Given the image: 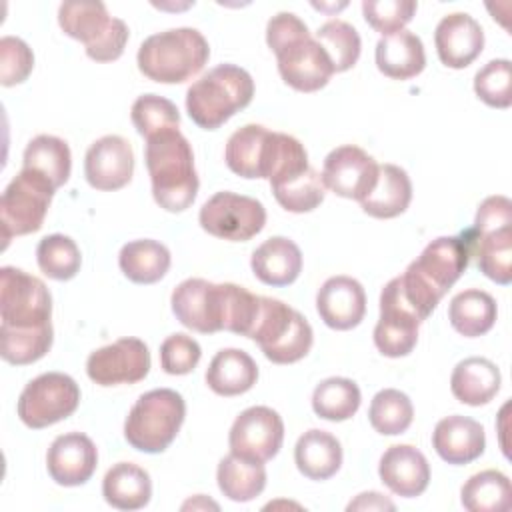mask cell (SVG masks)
Masks as SVG:
<instances>
[{
	"label": "cell",
	"instance_id": "1",
	"mask_svg": "<svg viewBox=\"0 0 512 512\" xmlns=\"http://www.w3.org/2000/svg\"><path fill=\"white\" fill-rule=\"evenodd\" d=\"M470 262L466 240L458 236H440L432 240L422 254L398 278L404 300L424 322L438 306L442 296L464 274Z\"/></svg>",
	"mask_w": 512,
	"mask_h": 512
},
{
	"label": "cell",
	"instance_id": "2",
	"mask_svg": "<svg viewBox=\"0 0 512 512\" xmlns=\"http://www.w3.org/2000/svg\"><path fill=\"white\" fill-rule=\"evenodd\" d=\"M146 168L156 204L168 212H184L198 194V174L190 142L178 128L146 138Z\"/></svg>",
	"mask_w": 512,
	"mask_h": 512
},
{
	"label": "cell",
	"instance_id": "3",
	"mask_svg": "<svg viewBox=\"0 0 512 512\" xmlns=\"http://www.w3.org/2000/svg\"><path fill=\"white\" fill-rule=\"evenodd\" d=\"M210 58V46L196 28H172L148 36L138 48V70L160 84L196 76Z\"/></svg>",
	"mask_w": 512,
	"mask_h": 512
},
{
	"label": "cell",
	"instance_id": "4",
	"mask_svg": "<svg viewBox=\"0 0 512 512\" xmlns=\"http://www.w3.org/2000/svg\"><path fill=\"white\" fill-rule=\"evenodd\" d=\"M254 96L252 76L236 64H218L192 82L186 92V110L192 122L204 130H216Z\"/></svg>",
	"mask_w": 512,
	"mask_h": 512
},
{
	"label": "cell",
	"instance_id": "5",
	"mask_svg": "<svg viewBox=\"0 0 512 512\" xmlns=\"http://www.w3.org/2000/svg\"><path fill=\"white\" fill-rule=\"evenodd\" d=\"M184 416L186 404L176 390H150L130 408L124 422V438L140 452H164L180 432Z\"/></svg>",
	"mask_w": 512,
	"mask_h": 512
},
{
	"label": "cell",
	"instance_id": "6",
	"mask_svg": "<svg viewBox=\"0 0 512 512\" xmlns=\"http://www.w3.org/2000/svg\"><path fill=\"white\" fill-rule=\"evenodd\" d=\"M248 338L260 346L270 362L292 364L310 352L314 334L298 310L282 300L260 296V312Z\"/></svg>",
	"mask_w": 512,
	"mask_h": 512
},
{
	"label": "cell",
	"instance_id": "7",
	"mask_svg": "<svg viewBox=\"0 0 512 512\" xmlns=\"http://www.w3.org/2000/svg\"><path fill=\"white\" fill-rule=\"evenodd\" d=\"M58 24L64 34L82 42L86 56L96 62L118 60L128 42V26L112 18L102 2H62Z\"/></svg>",
	"mask_w": 512,
	"mask_h": 512
},
{
	"label": "cell",
	"instance_id": "8",
	"mask_svg": "<svg viewBox=\"0 0 512 512\" xmlns=\"http://www.w3.org/2000/svg\"><path fill=\"white\" fill-rule=\"evenodd\" d=\"M54 196V186L40 174L22 168L6 186L0 200L4 248L14 236L38 232Z\"/></svg>",
	"mask_w": 512,
	"mask_h": 512
},
{
	"label": "cell",
	"instance_id": "9",
	"mask_svg": "<svg viewBox=\"0 0 512 512\" xmlns=\"http://www.w3.org/2000/svg\"><path fill=\"white\" fill-rule=\"evenodd\" d=\"M52 296L46 284L14 266L0 268V326L42 328L50 326Z\"/></svg>",
	"mask_w": 512,
	"mask_h": 512
},
{
	"label": "cell",
	"instance_id": "10",
	"mask_svg": "<svg viewBox=\"0 0 512 512\" xmlns=\"http://www.w3.org/2000/svg\"><path fill=\"white\" fill-rule=\"evenodd\" d=\"M80 388L68 374L46 372L30 380L20 392L18 418L34 430L52 426L76 412Z\"/></svg>",
	"mask_w": 512,
	"mask_h": 512
},
{
	"label": "cell",
	"instance_id": "11",
	"mask_svg": "<svg viewBox=\"0 0 512 512\" xmlns=\"http://www.w3.org/2000/svg\"><path fill=\"white\" fill-rule=\"evenodd\" d=\"M198 222L216 238L246 242L264 228L266 208L256 198L224 190L202 204Z\"/></svg>",
	"mask_w": 512,
	"mask_h": 512
},
{
	"label": "cell",
	"instance_id": "12",
	"mask_svg": "<svg viewBox=\"0 0 512 512\" xmlns=\"http://www.w3.org/2000/svg\"><path fill=\"white\" fill-rule=\"evenodd\" d=\"M228 282L214 284L204 278H188L180 282L170 298L176 320L200 334L224 330L226 322Z\"/></svg>",
	"mask_w": 512,
	"mask_h": 512
},
{
	"label": "cell",
	"instance_id": "13",
	"mask_svg": "<svg viewBox=\"0 0 512 512\" xmlns=\"http://www.w3.org/2000/svg\"><path fill=\"white\" fill-rule=\"evenodd\" d=\"M418 314L400 292L398 278H392L380 294V318L374 328V344L388 358L408 356L418 342Z\"/></svg>",
	"mask_w": 512,
	"mask_h": 512
},
{
	"label": "cell",
	"instance_id": "14",
	"mask_svg": "<svg viewBox=\"0 0 512 512\" xmlns=\"http://www.w3.org/2000/svg\"><path fill=\"white\" fill-rule=\"evenodd\" d=\"M284 440V422L280 414L268 406H252L234 420L228 444L230 452L254 462L274 458Z\"/></svg>",
	"mask_w": 512,
	"mask_h": 512
},
{
	"label": "cell",
	"instance_id": "15",
	"mask_svg": "<svg viewBox=\"0 0 512 512\" xmlns=\"http://www.w3.org/2000/svg\"><path fill=\"white\" fill-rule=\"evenodd\" d=\"M150 372V352L140 338H120L94 350L86 360V374L98 386L136 384Z\"/></svg>",
	"mask_w": 512,
	"mask_h": 512
},
{
	"label": "cell",
	"instance_id": "16",
	"mask_svg": "<svg viewBox=\"0 0 512 512\" xmlns=\"http://www.w3.org/2000/svg\"><path fill=\"white\" fill-rule=\"evenodd\" d=\"M380 164L354 144L334 148L322 166V182L336 196L362 202L378 180Z\"/></svg>",
	"mask_w": 512,
	"mask_h": 512
},
{
	"label": "cell",
	"instance_id": "17",
	"mask_svg": "<svg viewBox=\"0 0 512 512\" xmlns=\"http://www.w3.org/2000/svg\"><path fill=\"white\" fill-rule=\"evenodd\" d=\"M280 132H270L260 124L238 128L226 142V166L242 178H270L278 156Z\"/></svg>",
	"mask_w": 512,
	"mask_h": 512
},
{
	"label": "cell",
	"instance_id": "18",
	"mask_svg": "<svg viewBox=\"0 0 512 512\" xmlns=\"http://www.w3.org/2000/svg\"><path fill=\"white\" fill-rule=\"evenodd\" d=\"M134 174V152L126 138L108 134L90 144L84 156L88 184L102 192L124 188Z\"/></svg>",
	"mask_w": 512,
	"mask_h": 512
},
{
	"label": "cell",
	"instance_id": "19",
	"mask_svg": "<svg viewBox=\"0 0 512 512\" xmlns=\"http://www.w3.org/2000/svg\"><path fill=\"white\" fill-rule=\"evenodd\" d=\"M276 62L282 80L298 92H316L324 88L334 74L326 50L312 34L278 52Z\"/></svg>",
	"mask_w": 512,
	"mask_h": 512
},
{
	"label": "cell",
	"instance_id": "20",
	"mask_svg": "<svg viewBox=\"0 0 512 512\" xmlns=\"http://www.w3.org/2000/svg\"><path fill=\"white\" fill-rule=\"evenodd\" d=\"M98 464V450L94 442L80 432H68L48 448L46 468L50 478L60 486H80L88 482Z\"/></svg>",
	"mask_w": 512,
	"mask_h": 512
},
{
	"label": "cell",
	"instance_id": "21",
	"mask_svg": "<svg viewBox=\"0 0 512 512\" xmlns=\"http://www.w3.org/2000/svg\"><path fill=\"white\" fill-rule=\"evenodd\" d=\"M438 58L444 66L460 70L470 66L484 48L482 26L466 12L444 16L434 32Z\"/></svg>",
	"mask_w": 512,
	"mask_h": 512
},
{
	"label": "cell",
	"instance_id": "22",
	"mask_svg": "<svg viewBox=\"0 0 512 512\" xmlns=\"http://www.w3.org/2000/svg\"><path fill=\"white\" fill-rule=\"evenodd\" d=\"M316 310L322 322L334 330L356 328L366 314V294L352 276L328 278L316 294Z\"/></svg>",
	"mask_w": 512,
	"mask_h": 512
},
{
	"label": "cell",
	"instance_id": "23",
	"mask_svg": "<svg viewBox=\"0 0 512 512\" xmlns=\"http://www.w3.org/2000/svg\"><path fill=\"white\" fill-rule=\"evenodd\" d=\"M378 474L384 486L402 498L420 496L430 482L426 456L410 444L390 446L380 458Z\"/></svg>",
	"mask_w": 512,
	"mask_h": 512
},
{
	"label": "cell",
	"instance_id": "24",
	"mask_svg": "<svg viewBox=\"0 0 512 512\" xmlns=\"http://www.w3.org/2000/svg\"><path fill=\"white\" fill-rule=\"evenodd\" d=\"M432 446L436 454L448 464H470L480 458L486 448L484 428L480 422L468 416H446L436 424L432 432Z\"/></svg>",
	"mask_w": 512,
	"mask_h": 512
},
{
	"label": "cell",
	"instance_id": "25",
	"mask_svg": "<svg viewBox=\"0 0 512 512\" xmlns=\"http://www.w3.org/2000/svg\"><path fill=\"white\" fill-rule=\"evenodd\" d=\"M460 236L466 240L470 258H476V266L484 276L502 286L512 282V226L494 230L466 228Z\"/></svg>",
	"mask_w": 512,
	"mask_h": 512
},
{
	"label": "cell",
	"instance_id": "26",
	"mask_svg": "<svg viewBox=\"0 0 512 512\" xmlns=\"http://www.w3.org/2000/svg\"><path fill=\"white\" fill-rule=\"evenodd\" d=\"M254 276L268 286H288L302 270V252L290 238L272 236L250 258Z\"/></svg>",
	"mask_w": 512,
	"mask_h": 512
},
{
	"label": "cell",
	"instance_id": "27",
	"mask_svg": "<svg viewBox=\"0 0 512 512\" xmlns=\"http://www.w3.org/2000/svg\"><path fill=\"white\" fill-rule=\"evenodd\" d=\"M374 56L378 70L392 80H410L426 66L424 44L408 30L382 36L376 44Z\"/></svg>",
	"mask_w": 512,
	"mask_h": 512
},
{
	"label": "cell",
	"instance_id": "28",
	"mask_svg": "<svg viewBox=\"0 0 512 512\" xmlns=\"http://www.w3.org/2000/svg\"><path fill=\"white\" fill-rule=\"evenodd\" d=\"M500 370L494 362L482 356H470L456 364L450 376L454 398L468 406L488 404L500 390Z\"/></svg>",
	"mask_w": 512,
	"mask_h": 512
},
{
	"label": "cell",
	"instance_id": "29",
	"mask_svg": "<svg viewBox=\"0 0 512 512\" xmlns=\"http://www.w3.org/2000/svg\"><path fill=\"white\" fill-rule=\"evenodd\" d=\"M258 380L254 358L238 348L216 352L206 370V384L220 396H238L248 392Z\"/></svg>",
	"mask_w": 512,
	"mask_h": 512
},
{
	"label": "cell",
	"instance_id": "30",
	"mask_svg": "<svg viewBox=\"0 0 512 512\" xmlns=\"http://www.w3.org/2000/svg\"><path fill=\"white\" fill-rule=\"evenodd\" d=\"M296 468L310 480H328L342 466V446L326 430L304 432L294 446Z\"/></svg>",
	"mask_w": 512,
	"mask_h": 512
},
{
	"label": "cell",
	"instance_id": "31",
	"mask_svg": "<svg viewBox=\"0 0 512 512\" xmlns=\"http://www.w3.org/2000/svg\"><path fill=\"white\" fill-rule=\"evenodd\" d=\"M412 200V182L404 168L382 164L372 192L360 202L362 210L372 218H396Z\"/></svg>",
	"mask_w": 512,
	"mask_h": 512
},
{
	"label": "cell",
	"instance_id": "32",
	"mask_svg": "<svg viewBox=\"0 0 512 512\" xmlns=\"http://www.w3.org/2000/svg\"><path fill=\"white\" fill-rule=\"evenodd\" d=\"M102 496L118 510H140L152 496L150 474L132 462H118L102 480Z\"/></svg>",
	"mask_w": 512,
	"mask_h": 512
},
{
	"label": "cell",
	"instance_id": "33",
	"mask_svg": "<svg viewBox=\"0 0 512 512\" xmlns=\"http://www.w3.org/2000/svg\"><path fill=\"white\" fill-rule=\"evenodd\" d=\"M22 168L46 178L54 190L68 182L72 170V156L68 144L50 134H38L28 142L22 156Z\"/></svg>",
	"mask_w": 512,
	"mask_h": 512
},
{
	"label": "cell",
	"instance_id": "34",
	"mask_svg": "<svg viewBox=\"0 0 512 512\" xmlns=\"http://www.w3.org/2000/svg\"><path fill=\"white\" fill-rule=\"evenodd\" d=\"M496 316V300L488 292L478 288L458 292L448 306V320L452 328L466 338L486 334L494 326Z\"/></svg>",
	"mask_w": 512,
	"mask_h": 512
},
{
	"label": "cell",
	"instance_id": "35",
	"mask_svg": "<svg viewBox=\"0 0 512 512\" xmlns=\"http://www.w3.org/2000/svg\"><path fill=\"white\" fill-rule=\"evenodd\" d=\"M170 250L158 240H132L122 246L118 264L124 276L136 284H154L170 268Z\"/></svg>",
	"mask_w": 512,
	"mask_h": 512
},
{
	"label": "cell",
	"instance_id": "36",
	"mask_svg": "<svg viewBox=\"0 0 512 512\" xmlns=\"http://www.w3.org/2000/svg\"><path fill=\"white\" fill-rule=\"evenodd\" d=\"M216 480L226 498L234 502H250L260 496L266 486L264 462H254L230 452L218 462Z\"/></svg>",
	"mask_w": 512,
	"mask_h": 512
},
{
	"label": "cell",
	"instance_id": "37",
	"mask_svg": "<svg viewBox=\"0 0 512 512\" xmlns=\"http://www.w3.org/2000/svg\"><path fill=\"white\" fill-rule=\"evenodd\" d=\"M460 500L470 512H504L512 506V486L500 470H482L466 480Z\"/></svg>",
	"mask_w": 512,
	"mask_h": 512
},
{
	"label": "cell",
	"instance_id": "38",
	"mask_svg": "<svg viewBox=\"0 0 512 512\" xmlns=\"http://www.w3.org/2000/svg\"><path fill=\"white\" fill-rule=\"evenodd\" d=\"M360 402L362 396L358 384L342 376L322 380L312 394V408L316 416L330 422H342L352 418L358 412Z\"/></svg>",
	"mask_w": 512,
	"mask_h": 512
},
{
	"label": "cell",
	"instance_id": "39",
	"mask_svg": "<svg viewBox=\"0 0 512 512\" xmlns=\"http://www.w3.org/2000/svg\"><path fill=\"white\" fill-rule=\"evenodd\" d=\"M54 340L52 324L42 326V328H6L0 326V356L14 366H26L50 350Z\"/></svg>",
	"mask_w": 512,
	"mask_h": 512
},
{
	"label": "cell",
	"instance_id": "40",
	"mask_svg": "<svg viewBox=\"0 0 512 512\" xmlns=\"http://www.w3.org/2000/svg\"><path fill=\"white\" fill-rule=\"evenodd\" d=\"M412 418H414V406L410 398L396 388L380 390L370 402L368 420L378 434H384V436L402 434L410 428Z\"/></svg>",
	"mask_w": 512,
	"mask_h": 512
},
{
	"label": "cell",
	"instance_id": "41",
	"mask_svg": "<svg viewBox=\"0 0 512 512\" xmlns=\"http://www.w3.org/2000/svg\"><path fill=\"white\" fill-rule=\"evenodd\" d=\"M272 194L276 198V202L294 214H304V212H312L314 208H318L324 200L326 194V186L322 182V176L308 166L302 174L280 182V184H272Z\"/></svg>",
	"mask_w": 512,
	"mask_h": 512
},
{
	"label": "cell",
	"instance_id": "42",
	"mask_svg": "<svg viewBox=\"0 0 512 512\" xmlns=\"http://www.w3.org/2000/svg\"><path fill=\"white\" fill-rule=\"evenodd\" d=\"M36 262L52 280H70L78 274L82 256L76 242L64 234L44 236L36 246Z\"/></svg>",
	"mask_w": 512,
	"mask_h": 512
},
{
	"label": "cell",
	"instance_id": "43",
	"mask_svg": "<svg viewBox=\"0 0 512 512\" xmlns=\"http://www.w3.org/2000/svg\"><path fill=\"white\" fill-rule=\"evenodd\" d=\"M316 40L322 44L326 50L334 72H346L350 70L362 50V40L358 30L344 22V20H328L316 30Z\"/></svg>",
	"mask_w": 512,
	"mask_h": 512
},
{
	"label": "cell",
	"instance_id": "44",
	"mask_svg": "<svg viewBox=\"0 0 512 512\" xmlns=\"http://www.w3.org/2000/svg\"><path fill=\"white\" fill-rule=\"evenodd\" d=\"M130 118L140 136L150 138L158 132L178 128L180 112L174 102L158 94H142L130 110Z\"/></svg>",
	"mask_w": 512,
	"mask_h": 512
},
{
	"label": "cell",
	"instance_id": "45",
	"mask_svg": "<svg viewBox=\"0 0 512 512\" xmlns=\"http://www.w3.org/2000/svg\"><path fill=\"white\" fill-rule=\"evenodd\" d=\"M476 96L492 108H508L512 104V64L506 58L490 60L474 76Z\"/></svg>",
	"mask_w": 512,
	"mask_h": 512
},
{
	"label": "cell",
	"instance_id": "46",
	"mask_svg": "<svg viewBox=\"0 0 512 512\" xmlns=\"http://www.w3.org/2000/svg\"><path fill=\"white\" fill-rule=\"evenodd\" d=\"M418 4L412 0H364L362 14L364 20L382 36L396 34L412 20Z\"/></svg>",
	"mask_w": 512,
	"mask_h": 512
},
{
	"label": "cell",
	"instance_id": "47",
	"mask_svg": "<svg viewBox=\"0 0 512 512\" xmlns=\"http://www.w3.org/2000/svg\"><path fill=\"white\" fill-rule=\"evenodd\" d=\"M32 68L34 54L30 46L16 36H4L0 40V84L16 86L30 76Z\"/></svg>",
	"mask_w": 512,
	"mask_h": 512
},
{
	"label": "cell",
	"instance_id": "48",
	"mask_svg": "<svg viewBox=\"0 0 512 512\" xmlns=\"http://www.w3.org/2000/svg\"><path fill=\"white\" fill-rule=\"evenodd\" d=\"M200 356V344L188 334H172L160 346V366L172 376L192 372L198 366Z\"/></svg>",
	"mask_w": 512,
	"mask_h": 512
},
{
	"label": "cell",
	"instance_id": "49",
	"mask_svg": "<svg viewBox=\"0 0 512 512\" xmlns=\"http://www.w3.org/2000/svg\"><path fill=\"white\" fill-rule=\"evenodd\" d=\"M310 36L308 26L292 12H278L268 20L266 42L274 54L282 52L286 46Z\"/></svg>",
	"mask_w": 512,
	"mask_h": 512
},
{
	"label": "cell",
	"instance_id": "50",
	"mask_svg": "<svg viewBox=\"0 0 512 512\" xmlns=\"http://www.w3.org/2000/svg\"><path fill=\"white\" fill-rule=\"evenodd\" d=\"M396 506L378 492H362L348 504V510H394Z\"/></svg>",
	"mask_w": 512,
	"mask_h": 512
}]
</instances>
